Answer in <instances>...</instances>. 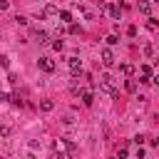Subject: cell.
<instances>
[{
    "mask_svg": "<svg viewBox=\"0 0 159 159\" xmlns=\"http://www.w3.org/2000/svg\"><path fill=\"white\" fill-rule=\"evenodd\" d=\"M107 43H109V45H117V43H119V37H117V35H109V37H107Z\"/></svg>",
    "mask_w": 159,
    "mask_h": 159,
    "instance_id": "9a60e30c",
    "label": "cell"
},
{
    "mask_svg": "<svg viewBox=\"0 0 159 159\" xmlns=\"http://www.w3.org/2000/svg\"><path fill=\"white\" fill-rule=\"evenodd\" d=\"M45 15H57V8H55V5H47V8H45Z\"/></svg>",
    "mask_w": 159,
    "mask_h": 159,
    "instance_id": "30bf717a",
    "label": "cell"
},
{
    "mask_svg": "<svg viewBox=\"0 0 159 159\" xmlns=\"http://www.w3.org/2000/svg\"><path fill=\"white\" fill-rule=\"evenodd\" d=\"M82 102H85L87 107H90V105L94 102V97H92V92H82Z\"/></svg>",
    "mask_w": 159,
    "mask_h": 159,
    "instance_id": "52a82bcc",
    "label": "cell"
},
{
    "mask_svg": "<svg viewBox=\"0 0 159 159\" xmlns=\"http://www.w3.org/2000/svg\"><path fill=\"white\" fill-rule=\"evenodd\" d=\"M102 65H105V67H112V65H114V55H112V50H102Z\"/></svg>",
    "mask_w": 159,
    "mask_h": 159,
    "instance_id": "6da1fadb",
    "label": "cell"
},
{
    "mask_svg": "<svg viewBox=\"0 0 159 159\" xmlns=\"http://www.w3.org/2000/svg\"><path fill=\"white\" fill-rule=\"evenodd\" d=\"M40 70H45V72H55V62L50 57H43L40 60Z\"/></svg>",
    "mask_w": 159,
    "mask_h": 159,
    "instance_id": "7a4b0ae2",
    "label": "cell"
},
{
    "mask_svg": "<svg viewBox=\"0 0 159 159\" xmlns=\"http://www.w3.org/2000/svg\"><path fill=\"white\" fill-rule=\"evenodd\" d=\"M52 47H55V50L60 52V50H62V47H65V43H62V40H55V43H52Z\"/></svg>",
    "mask_w": 159,
    "mask_h": 159,
    "instance_id": "7c38bea8",
    "label": "cell"
},
{
    "mask_svg": "<svg viewBox=\"0 0 159 159\" xmlns=\"http://www.w3.org/2000/svg\"><path fill=\"white\" fill-rule=\"evenodd\" d=\"M109 15H112V17H119V8H117V5H109Z\"/></svg>",
    "mask_w": 159,
    "mask_h": 159,
    "instance_id": "8fae6325",
    "label": "cell"
},
{
    "mask_svg": "<svg viewBox=\"0 0 159 159\" xmlns=\"http://www.w3.org/2000/svg\"><path fill=\"white\" fill-rule=\"evenodd\" d=\"M99 87H102L105 92H114V85H112V77H109V75H105V77H102V82H99Z\"/></svg>",
    "mask_w": 159,
    "mask_h": 159,
    "instance_id": "3957f363",
    "label": "cell"
},
{
    "mask_svg": "<svg viewBox=\"0 0 159 159\" xmlns=\"http://www.w3.org/2000/svg\"><path fill=\"white\" fill-rule=\"evenodd\" d=\"M152 147H159V137H157V139H152Z\"/></svg>",
    "mask_w": 159,
    "mask_h": 159,
    "instance_id": "ac0fdd59",
    "label": "cell"
},
{
    "mask_svg": "<svg viewBox=\"0 0 159 159\" xmlns=\"http://www.w3.org/2000/svg\"><path fill=\"white\" fill-rule=\"evenodd\" d=\"M55 105H52V99H43V102H40V109H43V112H50Z\"/></svg>",
    "mask_w": 159,
    "mask_h": 159,
    "instance_id": "8992f818",
    "label": "cell"
},
{
    "mask_svg": "<svg viewBox=\"0 0 159 159\" xmlns=\"http://www.w3.org/2000/svg\"><path fill=\"white\" fill-rule=\"evenodd\" d=\"M142 75H144V77H149V75H152V67H149V65H144V67H142Z\"/></svg>",
    "mask_w": 159,
    "mask_h": 159,
    "instance_id": "2e32d148",
    "label": "cell"
},
{
    "mask_svg": "<svg viewBox=\"0 0 159 159\" xmlns=\"http://www.w3.org/2000/svg\"><path fill=\"white\" fill-rule=\"evenodd\" d=\"M139 13H144V15H149V10H152V5H149V0H139Z\"/></svg>",
    "mask_w": 159,
    "mask_h": 159,
    "instance_id": "5b68a950",
    "label": "cell"
},
{
    "mask_svg": "<svg viewBox=\"0 0 159 159\" xmlns=\"http://www.w3.org/2000/svg\"><path fill=\"white\" fill-rule=\"evenodd\" d=\"M152 82H154V85L159 87V75H154V77H152Z\"/></svg>",
    "mask_w": 159,
    "mask_h": 159,
    "instance_id": "e0dca14e",
    "label": "cell"
},
{
    "mask_svg": "<svg viewBox=\"0 0 159 159\" xmlns=\"http://www.w3.org/2000/svg\"><path fill=\"white\" fill-rule=\"evenodd\" d=\"M70 70L75 75H80V70H82V60H77V57H70Z\"/></svg>",
    "mask_w": 159,
    "mask_h": 159,
    "instance_id": "277c9868",
    "label": "cell"
},
{
    "mask_svg": "<svg viewBox=\"0 0 159 159\" xmlns=\"http://www.w3.org/2000/svg\"><path fill=\"white\" fill-rule=\"evenodd\" d=\"M37 43H40V45H47V43H50V40H47V32H37Z\"/></svg>",
    "mask_w": 159,
    "mask_h": 159,
    "instance_id": "ba28073f",
    "label": "cell"
},
{
    "mask_svg": "<svg viewBox=\"0 0 159 159\" xmlns=\"http://www.w3.org/2000/svg\"><path fill=\"white\" fill-rule=\"evenodd\" d=\"M127 92H137V82H134V80H127Z\"/></svg>",
    "mask_w": 159,
    "mask_h": 159,
    "instance_id": "9c48e42d",
    "label": "cell"
},
{
    "mask_svg": "<svg viewBox=\"0 0 159 159\" xmlns=\"http://www.w3.org/2000/svg\"><path fill=\"white\" fill-rule=\"evenodd\" d=\"M52 159H70L67 152H60V154H52Z\"/></svg>",
    "mask_w": 159,
    "mask_h": 159,
    "instance_id": "5bb4252c",
    "label": "cell"
},
{
    "mask_svg": "<svg viewBox=\"0 0 159 159\" xmlns=\"http://www.w3.org/2000/svg\"><path fill=\"white\" fill-rule=\"evenodd\" d=\"M154 3H159V0H154Z\"/></svg>",
    "mask_w": 159,
    "mask_h": 159,
    "instance_id": "d6986e66",
    "label": "cell"
},
{
    "mask_svg": "<svg viewBox=\"0 0 159 159\" xmlns=\"http://www.w3.org/2000/svg\"><path fill=\"white\" fill-rule=\"evenodd\" d=\"M70 17H72V15H70L67 10H65V13H60V20H62V23H70Z\"/></svg>",
    "mask_w": 159,
    "mask_h": 159,
    "instance_id": "4fadbf2b",
    "label": "cell"
}]
</instances>
